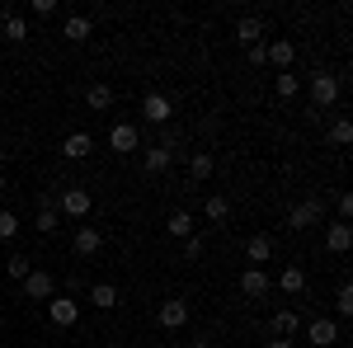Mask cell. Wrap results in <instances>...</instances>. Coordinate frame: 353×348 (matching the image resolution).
Instances as JSON below:
<instances>
[{
    "instance_id": "6da1fadb",
    "label": "cell",
    "mask_w": 353,
    "mask_h": 348,
    "mask_svg": "<svg viewBox=\"0 0 353 348\" xmlns=\"http://www.w3.org/2000/svg\"><path fill=\"white\" fill-rule=\"evenodd\" d=\"M306 90H311V104L316 108H330L339 99V76L334 71H311V85Z\"/></svg>"
},
{
    "instance_id": "7a4b0ae2",
    "label": "cell",
    "mask_w": 353,
    "mask_h": 348,
    "mask_svg": "<svg viewBox=\"0 0 353 348\" xmlns=\"http://www.w3.org/2000/svg\"><path fill=\"white\" fill-rule=\"evenodd\" d=\"M90 207H94V198H90V188H61L57 193V212H66V216H90Z\"/></svg>"
},
{
    "instance_id": "3957f363",
    "label": "cell",
    "mask_w": 353,
    "mask_h": 348,
    "mask_svg": "<svg viewBox=\"0 0 353 348\" xmlns=\"http://www.w3.org/2000/svg\"><path fill=\"white\" fill-rule=\"evenodd\" d=\"M141 118H146V123H156V127H165V123L174 118V99L161 94V90H151V94L141 99Z\"/></svg>"
},
{
    "instance_id": "277c9868",
    "label": "cell",
    "mask_w": 353,
    "mask_h": 348,
    "mask_svg": "<svg viewBox=\"0 0 353 348\" xmlns=\"http://www.w3.org/2000/svg\"><path fill=\"white\" fill-rule=\"evenodd\" d=\"M19 287H24L28 301H52V296H57V278L48 273V268H33V273H28Z\"/></svg>"
},
{
    "instance_id": "5b68a950",
    "label": "cell",
    "mask_w": 353,
    "mask_h": 348,
    "mask_svg": "<svg viewBox=\"0 0 353 348\" xmlns=\"http://www.w3.org/2000/svg\"><path fill=\"white\" fill-rule=\"evenodd\" d=\"M48 320L52 325H61V329H71V325L81 320V301H76V296H52V301H48Z\"/></svg>"
},
{
    "instance_id": "8992f818",
    "label": "cell",
    "mask_w": 353,
    "mask_h": 348,
    "mask_svg": "<svg viewBox=\"0 0 353 348\" xmlns=\"http://www.w3.org/2000/svg\"><path fill=\"white\" fill-rule=\"evenodd\" d=\"M189 301L184 296H170V301H161V311H156V320H161V329H184L189 325Z\"/></svg>"
},
{
    "instance_id": "52a82bcc",
    "label": "cell",
    "mask_w": 353,
    "mask_h": 348,
    "mask_svg": "<svg viewBox=\"0 0 353 348\" xmlns=\"http://www.w3.org/2000/svg\"><path fill=\"white\" fill-rule=\"evenodd\" d=\"M301 329H306V339H311L316 348L339 344V320H330V316H316V320H306Z\"/></svg>"
},
{
    "instance_id": "ba28073f",
    "label": "cell",
    "mask_w": 353,
    "mask_h": 348,
    "mask_svg": "<svg viewBox=\"0 0 353 348\" xmlns=\"http://www.w3.org/2000/svg\"><path fill=\"white\" fill-rule=\"evenodd\" d=\"M321 216H325V207H321L316 198H306V203H297V207L288 212V226H292V231H311V226H321Z\"/></svg>"
},
{
    "instance_id": "9c48e42d",
    "label": "cell",
    "mask_w": 353,
    "mask_h": 348,
    "mask_svg": "<svg viewBox=\"0 0 353 348\" xmlns=\"http://www.w3.org/2000/svg\"><path fill=\"white\" fill-rule=\"evenodd\" d=\"M109 146L118 151V156H132L137 146H141V132H137V123H113V132H109Z\"/></svg>"
},
{
    "instance_id": "30bf717a",
    "label": "cell",
    "mask_w": 353,
    "mask_h": 348,
    "mask_svg": "<svg viewBox=\"0 0 353 348\" xmlns=\"http://www.w3.org/2000/svg\"><path fill=\"white\" fill-rule=\"evenodd\" d=\"M71 249H76L81 259H94V254L104 249V231H99V226H81L76 240H71Z\"/></svg>"
},
{
    "instance_id": "8fae6325",
    "label": "cell",
    "mask_w": 353,
    "mask_h": 348,
    "mask_svg": "<svg viewBox=\"0 0 353 348\" xmlns=\"http://www.w3.org/2000/svg\"><path fill=\"white\" fill-rule=\"evenodd\" d=\"M269 287H273V278L264 273V268H245V273H241V292L250 296V301H259V296H269Z\"/></svg>"
},
{
    "instance_id": "7c38bea8",
    "label": "cell",
    "mask_w": 353,
    "mask_h": 348,
    "mask_svg": "<svg viewBox=\"0 0 353 348\" xmlns=\"http://www.w3.org/2000/svg\"><path fill=\"white\" fill-rule=\"evenodd\" d=\"M264 52H269V61L278 66V71H292V61H297L292 38H273V43H264Z\"/></svg>"
},
{
    "instance_id": "4fadbf2b",
    "label": "cell",
    "mask_w": 353,
    "mask_h": 348,
    "mask_svg": "<svg viewBox=\"0 0 353 348\" xmlns=\"http://www.w3.org/2000/svg\"><path fill=\"white\" fill-rule=\"evenodd\" d=\"M278 292H283V296H301V292H306V268L288 264L283 273H278Z\"/></svg>"
},
{
    "instance_id": "5bb4252c",
    "label": "cell",
    "mask_w": 353,
    "mask_h": 348,
    "mask_svg": "<svg viewBox=\"0 0 353 348\" xmlns=\"http://www.w3.org/2000/svg\"><path fill=\"white\" fill-rule=\"evenodd\" d=\"M90 33H94V19L90 14H66V24H61V38L66 43H85Z\"/></svg>"
},
{
    "instance_id": "9a60e30c",
    "label": "cell",
    "mask_w": 353,
    "mask_h": 348,
    "mask_svg": "<svg viewBox=\"0 0 353 348\" xmlns=\"http://www.w3.org/2000/svg\"><path fill=\"white\" fill-rule=\"evenodd\" d=\"M245 259H250V268H264L273 259V240L269 236H250L245 240Z\"/></svg>"
},
{
    "instance_id": "2e32d148",
    "label": "cell",
    "mask_w": 353,
    "mask_h": 348,
    "mask_svg": "<svg viewBox=\"0 0 353 348\" xmlns=\"http://www.w3.org/2000/svg\"><path fill=\"white\" fill-rule=\"evenodd\" d=\"M349 245H353L349 221H334V226H325V249H330V254H349Z\"/></svg>"
},
{
    "instance_id": "e0dca14e",
    "label": "cell",
    "mask_w": 353,
    "mask_h": 348,
    "mask_svg": "<svg viewBox=\"0 0 353 348\" xmlns=\"http://www.w3.org/2000/svg\"><path fill=\"white\" fill-rule=\"evenodd\" d=\"M0 33H5L10 43H28V24H24V14H14V10H0Z\"/></svg>"
},
{
    "instance_id": "ac0fdd59",
    "label": "cell",
    "mask_w": 353,
    "mask_h": 348,
    "mask_svg": "<svg viewBox=\"0 0 353 348\" xmlns=\"http://www.w3.org/2000/svg\"><path fill=\"white\" fill-rule=\"evenodd\" d=\"M90 151H94V136L90 132H71L66 141H61V156H66V161H85Z\"/></svg>"
},
{
    "instance_id": "d6986e66",
    "label": "cell",
    "mask_w": 353,
    "mask_h": 348,
    "mask_svg": "<svg viewBox=\"0 0 353 348\" xmlns=\"http://www.w3.org/2000/svg\"><path fill=\"white\" fill-rule=\"evenodd\" d=\"M273 334H278V339H297L301 334V316L292 311V306H283V311L273 316Z\"/></svg>"
},
{
    "instance_id": "ffe728a7",
    "label": "cell",
    "mask_w": 353,
    "mask_h": 348,
    "mask_svg": "<svg viewBox=\"0 0 353 348\" xmlns=\"http://www.w3.org/2000/svg\"><path fill=\"white\" fill-rule=\"evenodd\" d=\"M203 216H208L212 226H221V221L231 216V198H226V193H208V203H203Z\"/></svg>"
},
{
    "instance_id": "44dd1931",
    "label": "cell",
    "mask_w": 353,
    "mask_h": 348,
    "mask_svg": "<svg viewBox=\"0 0 353 348\" xmlns=\"http://www.w3.org/2000/svg\"><path fill=\"white\" fill-rule=\"evenodd\" d=\"M236 43H241V48H254V43H264V24L245 14L241 24H236Z\"/></svg>"
},
{
    "instance_id": "7402d4cb",
    "label": "cell",
    "mask_w": 353,
    "mask_h": 348,
    "mask_svg": "<svg viewBox=\"0 0 353 348\" xmlns=\"http://www.w3.org/2000/svg\"><path fill=\"white\" fill-rule=\"evenodd\" d=\"M85 104L94 108V113H104V108H113V85H90V90H85Z\"/></svg>"
},
{
    "instance_id": "603a6c76",
    "label": "cell",
    "mask_w": 353,
    "mask_h": 348,
    "mask_svg": "<svg viewBox=\"0 0 353 348\" xmlns=\"http://www.w3.org/2000/svg\"><path fill=\"white\" fill-rule=\"evenodd\" d=\"M170 161H174V151H165V146H151V151L141 156L146 174H165V170H170Z\"/></svg>"
},
{
    "instance_id": "cb8c5ba5",
    "label": "cell",
    "mask_w": 353,
    "mask_h": 348,
    "mask_svg": "<svg viewBox=\"0 0 353 348\" xmlns=\"http://www.w3.org/2000/svg\"><path fill=\"white\" fill-rule=\"evenodd\" d=\"M85 292H90V301H94L99 311H113V306H118V287H113V283H94V287H85Z\"/></svg>"
},
{
    "instance_id": "d4e9b609",
    "label": "cell",
    "mask_w": 353,
    "mask_h": 348,
    "mask_svg": "<svg viewBox=\"0 0 353 348\" xmlns=\"http://www.w3.org/2000/svg\"><path fill=\"white\" fill-rule=\"evenodd\" d=\"M212 170H217L212 151H193V156H189V174H193V179H212Z\"/></svg>"
},
{
    "instance_id": "484cf974",
    "label": "cell",
    "mask_w": 353,
    "mask_h": 348,
    "mask_svg": "<svg viewBox=\"0 0 353 348\" xmlns=\"http://www.w3.org/2000/svg\"><path fill=\"white\" fill-rule=\"evenodd\" d=\"M273 90H278V99H292V94H301V76H292V71H278Z\"/></svg>"
},
{
    "instance_id": "4316f807",
    "label": "cell",
    "mask_w": 353,
    "mask_h": 348,
    "mask_svg": "<svg viewBox=\"0 0 353 348\" xmlns=\"http://www.w3.org/2000/svg\"><path fill=\"white\" fill-rule=\"evenodd\" d=\"M57 226H61V212H57V207H38V216H33V231H43V236H52Z\"/></svg>"
},
{
    "instance_id": "83f0119b",
    "label": "cell",
    "mask_w": 353,
    "mask_h": 348,
    "mask_svg": "<svg viewBox=\"0 0 353 348\" xmlns=\"http://www.w3.org/2000/svg\"><path fill=\"white\" fill-rule=\"evenodd\" d=\"M170 236H174V240H189L193 236V216L189 212H170Z\"/></svg>"
},
{
    "instance_id": "f1b7e54d",
    "label": "cell",
    "mask_w": 353,
    "mask_h": 348,
    "mask_svg": "<svg viewBox=\"0 0 353 348\" xmlns=\"http://www.w3.org/2000/svg\"><path fill=\"white\" fill-rule=\"evenodd\" d=\"M334 316H339V320L353 316V287L349 283H339V292H334Z\"/></svg>"
},
{
    "instance_id": "f546056e",
    "label": "cell",
    "mask_w": 353,
    "mask_h": 348,
    "mask_svg": "<svg viewBox=\"0 0 353 348\" xmlns=\"http://www.w3.org/2000/svg\"><path fill=\"white\" fill-rule=\"evenodd\" d=\"M5 273H10V278H14V283H24L28 273H33V264H28L24 254H10V259H5Z\"/></svg>"
},
{
    "instance_id": "4dcf8cb0",
    "label": "cell",
    "mask_w": 353,
    "mask_h": 348,
    "mask_svg": "<svg viewBox=\"0 0 353 348\" xmlns=\"http://www.w3.org/2000/svg\"><path fill=\"white\" fill-rule=\"evenodd\" d=\"M330 141H334V146H349V141H353V123H349V118H334V127H330Z\"/></svg>"
},
{
    "instance_id": "1f68e13d",
    "label": "cell",
    "mask_w": 353,
    "mask_h": 348,
    "mask_svg": "<svg viewBox=\"0 0 353 348\" xmlns=\"http://www.w3.org/2000/svg\"><path fill=\"white\" fill-rule=\"evenodd\" d=\"M14 236H19V216L5 207V212H0V240H14Z\"/></svg>"
},
{
    "instance_id": "d6a6232c",
    "label": "cell",
    "mask_w": 353,
    "mask_h": 348,
    "mask_svg": "<svg viewBox=\"0 0 353 348\" xmlns=\"http://www.w3.org/2000/svg\"><path fill=\"white\" fill-rule=\"evenodd\" d=\"M203 249H208V240H203V236L193 231L189 240H184V259H203Z\"/></svg>"
},
{
    "instance_id": "836d02e7",
    "label": "cell",
    "mask_w": 353,
    "mask_h": 348,
    "mask_svg": "<svg viewBox=\"0 0 353 348\" xmlns=\"http://www.w3.org/2000/svg\"><path fill=\"white\" fill-rule=\"evenodd\" d=\"M33 14H38V19H52V14H57V0H33Z\"/></svg>"
},
{
    "instance_id": "e575fe53",
    "label": "cell",
    "mask_w": 353,
    "mask_h": 348,
    "mask_svg": "<svg viewBox=\"0 0 353 348\" xmlns=\"http://www.w3.org/2000/svg\"><path fill=\"white\" fill-rule=\"evenodd\" d=\"M250 52V66H269V52H264V43H254V48H245Z\"/></svg>"
},
{
    "instance_id": "d590c367",
    "label": "cell",
    "mask_w": 353,
    "mask_h": 348,
    "mask_svg": "<svg viewBox=\"0 0 353 348\" xmlns=\"http://www.w3.org/2000/svg\"><path fill=\"white\" fill-rule=\"evenodd\" d=\"M349 216H353V198H349V193H339V221H349Z\"/></svg>"
},
{
    "instance_id": "8d00e7d4",
    "label": "cell",
    "mask_w": 353,
    "mask_h": 348,
    "mask_svg": "<svg viewBox=\"0 0 353 348\" xmlns=\"http://www.w3.org/2000/svg\"><path fill=\"white\" fill-rule=\"evenodd\" d=\"M269 348H297V339H269Z\"/></svg>"
},
{
    "instance_id": "74e56055",
    "label": "cell",
    "mask_w": 353,
    "mask_h": 348,
    "mask_svg": "<svg viewBox=\"0 0 353 348\" xmlns=\"http://www.w3.org/2000/svg\"><path fill=\"white\" fill-rule=\"evenodd\" d=\"M184 348H212V339H189Z\"/></svg>"
},
{
    "instance_id": "f35d334b",
    "label": "cell",
    "mask_w": 353,
    "mask_h": 348,
    "mask_svg": "<svg viewBox=\"0 0 353 348\" xmlns=\"http://www.w3.org/2000/svg\"><path fill=\"white\" fill-rule=\"evenodd\" d=\"M5 161H10V151H5V146H0V165H5Z\"/></svg>"
},
{
    "instance_id": "ab89813d",
    "label": "cell",
    "mask_w": 353,
    "mask_h": 348,
    "mask_svg": "<svg viewBox=\"0 0 353 348\" xmlns=\"http://www.w3.org/2000/svg\"><path fill=\"white\" fill-rule=\"evenodd\" d=\"M5 188H10V179H5V174H0V193H5Z\"/></svg>"
}]
</instances>
